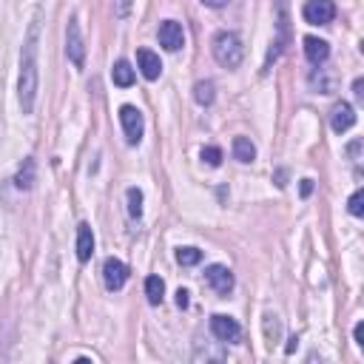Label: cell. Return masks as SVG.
<instances>
[{"label": "cell", "mask_w": 364, "mask_h": 364, "mask_svg": "<svg viewBox=\"0 0 364 364\" xmlns=\"http://www.w3.org/2000/svg\"><path fill=\"white\" fill-rule=\"evenodd\" d=\"M91 254H94V233H91V228L83 222L77 228V259L80 262H88Z\"/></svg>", "instance_id": "cell-15"}, {"label": "cell", "mask_w": 364, "mask_h": 364, "mask_svg": "<svg viewBox=\"0 0 364 364\" xmlns=\"http://www.w3.org/2000/svg\"><path fill=\"white\" fill-rule=\"evenodd\" d=\"M296 345H299V339H296V336H293V339H290V345H288V347H285V350H288V353H293V350H296Z\"/></svg>", "instance_id": "cell-30"}, {"label": "cell", "mask_w": 364, "mask_h": 364, "mask_svg": "<svg viewBox=\"0 0 364 364\" xmlns=\"http://www.w3.org/2000/svg\"><path fill=\"white\" fill-rule=\"evenodd\" d=\"M356 126V111H353V106L350 103H336L333 106V111H330V129L336 131V134H345V131H350Z\"/></svg>", "instance_id": "cell-10"}, {"label": "cell", "mask_w": 364, "mask_h": 364, "mask_svg": "<svg viewBox=\"0 0 364 364\" xmlns=\"http://www.w3.org/2000/svg\"><path fill=\"white\" fill-rule=\"evenodd\" d=\"M35 179H38V163H35L32 157H26L23 165H20L17 174H15V185H17L20 191H32Z\"/></svg>", "instance_id": "cell-14"}, {"label": "cell", "mask_w": 364, "mask_h": 364, "mask_svg": "<svg viewBox=\"0 0 364 364\" xmlns=\"http://www.w3.org/2000/svg\"><path fill=\"white\" fill-rule=\"evenodd\" d=\"M176 262H179L182 267L199 265V262H202V251H197V248H176Z\"/></svg>", "instance_id": "cell-20"}, {"label": "cell", "mask_w": 364, "mask_h": 364, "mask_svg": "<svg viewBox=\"0 0 364 364\" xmlns=\"http://www.w3.org/2000/svg\"><path fill=\"white\" fill-rule=\"evenodd\" d=\"M66 57L72 60L74 69H83V63H85V43H83V32H80L77 17H72L69 26H66Z\"/></svg>", "instance_id": "cell-5"}, {"label": "cell", "mask_w": 364, "mask_h": 364, "mask_svg": "<svg viewBox=\"0 0 364 364\" xmlns=\"http://www.w3.org/2000/svg\"><path fill=\"white\" fill-rule=\"evenodd\" d=\"M347 205H350V214H353V217H361V214H364V191H356Z\"/></svg>", "instance_id": "cell-24"}, {"label": "cell", "mask_w": 364, "mask_h": 364, "mask_svg": "<svg viewBox=\"0 0 364 364\" xmlns=\"http://www.w3.org/2000/svg\"><path fill=\"white\" fill-rule=\"evenodd\" d=\"M157 35H160V46L165 51H179L185 46V32H182V26L176 20H163Z\"/></svg>", "instance_id": "cell-9"}, {"label": "cell", "mask_w": 364, "mask_h": 364, "mask_svg": "<svg viewBox=\"0 0 364 364\" xmlns=\"http://www.w3.org/2000/svg\"><path fill=\"white\" fill-rule=\"evenodd\" d=\"M103 282H106V288L114 293V290H123V285L129 282V267H126V262H119V259H106L103 262Z\"/></svg>", "instance_id": "cell-8"}, {"label": "cell", "mask_w": 364, "mask_h": 364, "mask_svg": "<svg viewBox=\"0 0 364 364\" xmlns=\"http://www.w3.org/2000/svg\"><path fill=\"white\" fill-rule=\"evenodd\" d=\"M214 83H210V80H199L197 85H194V100L199 103V106H210V103H214Z\"/></svg>", "instance_id": "cell-19"}, {"label": "cell", "mask_w": 364, "mask_h": 364, "mask_svg": "<svg viewBox=\"0 0 364 364\" xmlns=\"http://www.w3.org/2000/svg\"><path fill=\"white\" fill-rule=\"evenodd\" d=\"M353 336H356V345H358V347H364V324H361V322L353 327Z\"/></svg>", "instance_id": "cell-25"}, {"label": "cell", "mask_w": 364, "mask_h": 364, "mask_svg": "<svg viewBox=\"0 0 364 364\" xmlns=\"http://www.w3.org/2000/svg\"><path fill=\"white\" fill-rule=\"evenodd\" d=\"M199 157H202V163L210 165V168H220V165H222V151H220L217 145H205V148L199 151Z\"/></svg>", "instance_id": "cell-21"}, {"label": "cell", "mask_w": 364, "mask_h": 364, "mask_svg": "<svg viewBox=\"0 0 364 364\" xmlns=\"http://www.w3.org/2000/svg\"><path fill=\"white\" fill-rule=\"evenodd\" d=\"M210 49H214V60H217L222 69H236V66L242 63V57H245L242 40H239V35H233V32H217Z\"/></svg>", "instance_id": "cell-2"}, {"label": "cell", "mask_w": 364, "mask_h": 364, "mask_svg": "<svg viewBox=\"0 0 364 364\" xmlns=\"http://www.w3.org/2000/svg\"><path fill=\"white\" fill-rule=\"evenodd\" d=\"M301 17L311 26H327L336 17V3L333 0H308L305 9H301Z\"/></svg>", "instance_id": "cell-6"}, {"label": "cell", "mask_w": 364, "mask_h": 364, "mask_svg": "<svg viewBox=\"0 0 364 364\" xmlns=\"http://www.w3.org/2000/svg\"><path fill=\"white\" fill-rule=\"evenodd\" d=\"M176 308H188V290H176Z\"/></svg>", "instance_id": "cell-26"}, {"label": "cell", "mask_w": 364, "mask_h": 364, "mask_svg": "<svg viewBox=\"0 0 364 364\" xmlns=\"http://www.w3.org/2000/svg\"><path fill=\"white\" fill-rule=\"evenodd\" d=\"M202 3H205V6H210V9H222V6L228 3V0H202Z\"/></svg>", "instance_id": "cell-29"}, {"label": "cell", "mask_w": 364, "mask_h": 364, "mask_svg": "<svg viewBox=\"0 0 364 364\" xmlns=\"http://www.w3.org/2000/svg\"><path fill=\"white\" fill-rule=\"evenodd\" d=\"M313 194V179H301V197H311Z\"/></svg>", "instance_id": "cell-28"}, {"label": "cell", "mask_w": 364, "mask_h": 364, "mask_svg": "<svg viewBox=\"0 0 364 364\" xmlns=\"http://www.w3.org/2000/svg\"><path fill=\"white\" fill-rule=\"evenodd\" d=\"M145 296H148V301L151 305H163V296H165V282L160 279V276H148L145 279Z\"/></svg>", "instance_id": "cell-18"}, {"label": "cell", "mask_w": 364, "mask_h": 364, "mask_svg": "<svg viewBox=\"0 0 364 364\" xmlns=\"http://www.w3.org/2000/svg\"><path fill=\"white\" fill-rule=\"evenodd\" d=\"M111 80H114V85H119V88H129V85H134L137 72L131 69L129 60H117L114 69H111Z\"/></svg>", "instance_id": "cell-16"}, {"label": "cell", "mask_w": 364, "mask_h": 364, "mask_svg": "<svg viewBox=\"0 0 364 364\" xmlns=\"http://www.w3.org/2000/svg\"><path fill=\"white\" fill-rule=\"evenodd\" d=\"M129 214L131 217H142V191L140 188H129Z\"/></svg>", "instance_id": "cell-22"}, {"label": "cell", "mask_w": 364, "mask_h": 364, "mask_svg": "<svg viewBox=\"0 0 364 364\" xmlns=\"http://www.w3.org/2000/svg\"><path fill=\"white\" fill-rule=\"evenodd\" d=\"M305 57L311 60L313 66H322L324 60L330 57V43L322 38H305Z\"/></svg>", "instance_id": "cell-13"}, {"label": "cell", "mask_w": 364, "mask_h": 364, "mask_svg": "<svg viewBox=\"0 0 364 364\" xmlns=\"http://www.w3.org/2000/svg\"><path fill=\"white\" fill-rule=\"evenodd\" d=\"M205 282H208L210 290L220 293V296H228V293L233 290V285H236L231 267H225V265H210V267L205 270Z\"/></svg>", "instance_id": "cell-7"}, {"label": "cell", "mask_w": 364, "mask_h": 364, "mask_svg": "<svg viewBox=\"0 0 364 364\" xmlns=\"http://www.w3.org/2000/svg\"><path fill=\"white\" fill-rule=\"evenodd\" d=\"M265 336L273 342V339H279V319L273 316V313H267L265 316Z\"/></svg>", "instance_id": "cell-23"}, {"label": "cell", "mask_w": 364, "mask_h": 364, "mask_svg": "<svg viewBox=\"0 0 364 364\" xmlns=\"http://www.w3.org/2000/svg\"><path fill=\"white\" fill-rule=\"evenodd\" d=\"M288 46H290V9H288V0H276V38L270 43L265 72L270 69V63H276V60L285 54Z\"/></svg>", "instance_id": "cell-3"}, {"label": "cell", "mask_w": 364, "mask_h": 364, "mask_svg": "<svg viewBox=\"0 0 364 364\" xmlns=\"http://www.w3.org/2000/svg\"><path fill=\"white\" fill-rule=\"evenodd\" d=\"M233 157L239 163H254L256 160V145L248 137H236L233 140Z\"/></svg>", "instance_id": "cell-17"}, {"label": "cell", "mask_w": 364, "mask_h": 364, "mask_svg": "<svg viewBox=\"0 0 364 364\" xmlns=\"http://www.w3.org/2000/svg\"><path fill=\"white\" fill-rule=\"evenodd\" d=\"M38 49H40V23L38 17L32 20L23 40V51H20V80H17V100L23 114L35 111V100H38V85H40V72H38Z\"/></svg>", "instance_id": "cell-1"}, {"label": "cell", "mask_w": 364, "mask_h": 364, "mask_svg": "<svg viewBox=\"0 0 364 364\" xmlns=\"http://www.w3.org/2000/svg\"><path fill=\"white\" fill-rule=\"evenodd\" d=\"M119 123H123V131H126V142L129 145H140L142 131H145L142 111L137 106H123V108H119Z\"/></svg>", "instance_id": "cell-4"}, {"label": "cell", "mask_w": 364, "mask_h": 364, "mask_svg": "<svg viewBox=\"0 0 364 364\" xmlns=\"http://www.w3.org/2000/svg\"><path fill=\"white\" fill-rule=\"evenodd\" d=\"M137 69L145 80H157L163 74V63H160V54H154L151 49H140L137 51Z\"/></svg>", "instance_id": "cell-12"}, {"label": "cell", "mask_w": 364, "mask_h": 364, "mask_svg": "<svg viewBox=\"0 0 364 364\" xmlns=\"http://www.w3.org/2000/svg\"><path fill=\"white\" fill-rule=\"evenodd\" d=\"M353 94H356V100H364V80L361 77L353 83Z\"/></svg>", "instance_id": "cell-27"}, {"label": "cell", "mask_w": 364, "mask_h": 364, "mask_svg": "<svg viewBox=\"0 0 364 364\" xmlns=\"http://www.w3.org/2000/svg\"><path fill=\"white\" fill-rule=\"evenodd\" d=\"M210 333H214V336H217L220 342H236L242 330H239L236 319L217 313V316H210Z\"/></svg>", "instance_id": "cell-11"}]
</instances>
